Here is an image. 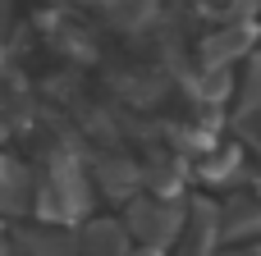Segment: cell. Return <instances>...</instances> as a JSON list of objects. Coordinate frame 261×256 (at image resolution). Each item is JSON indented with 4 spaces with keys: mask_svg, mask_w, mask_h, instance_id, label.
Listing matches in <instances>:
<instances>
[{
    "mask_svg": "<svg viewBox=\"0 0 261 256\" xmlns=\"http://www.w3.org/2000/svg\"><path fill=\"white\" fill-rule=\"evenodd\" d=\"M0 256H5V247H0Z\"/></svg>",
    "mask_w": 261,
    "mask_h": 256,
    "instance_id": "cell-6",
    "label": "cell"
},
{
    "mask_svg": "<svg viewBox=\"0 0 261 256\" xmlns=\"http://www.w3.org/2000/svg\"><path fill=\"white\" fill-rule=\"evenodd\" d=\"M78 256H128V234H124L115 220L87 224V229L78 234Z\"/></svg>",
    "mask_w": 261,
    "mask_h": 256,
    "instance_id": "cell-2",
    "label": "cell"
},
{
    "mask_svg": "<svg viewBox=\"0 0 261 256\" xmlns=\"http://www.w3.org/2000/svg\"><path fill=\"white\" fill-rule=\"evenodd\" d=\"M133 229L147 238V247H151V252H156V247H165L174 234H184L179 211H174V206H165V202H138V206H133Z\"/></svg>",
    "mask_w": 261,
    "mask_h": 256,
    "instance_id": "cell-1",
    "label": "cell"
},
{
    "mask_svg": "<svg viewBox=\"0 0 261 256\" xmlns=\"http://www.w3.org/2000/svg\"><path fill=\"white\" fill-rule=\"evenodd\" d=\"M234 256H261V247H252V252H234Z\"/></svg>",
    "mask_w": 261,
    "mask_h": 256,
    "instance_id": "cell-5",
    "label": "cell"
},
{
    "mask_svg": "<svg viewBox=\"0 0 261 256\" xmlns=\"http://www.w3.org/2000/svg\"><path fill=\"white\" fill-rule=\"evenodd\" d=\"M101 183H106V192H110V197H124V192L138 183V169H133L128 160H115L110 169L101 165Z\"/></svg>",
    "mask_w": 261,
    "mask_h": 256,
    "instance_id": "cell-3",
    "label": "cell"
},
{
    "mask_svg": "<svg viewBox=\"0 0 261 256\" xmlns=\"http://www.w3.org/2000/svg\"><path fill=\"white\" fill-rule=\"evenodd\" d=\"M243 110H261V60L248 69V82H243Z\"/></svg>",
    "mask_w": 261,
    "mask_h": 256,
    "instance_id": "cell-4",
    "label": "cell"
}]
</instances>
